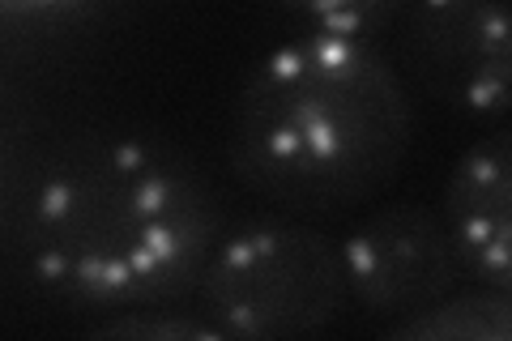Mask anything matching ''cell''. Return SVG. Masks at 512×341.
Segmentation results:
<instances>
[{
    "instance_id": "cell-1",
    "label": "cell",
    "mask_w": 512,
    "mask_h": 341,
    "mask_svg": "<svg viewBox=\"0 0 512 341\" xmlns=\"http://www.w3.org/2000/svg\"><path fill=\"white\" fill-rule=\"evenodd\" d=\"M222 214L197 167L150 137H86L30 192L35 282L77 312L158 307L197 286Z\"/></svg>"
},
{
    "instance_id": "cell-2",
    "label": "cell",
    "mask_w": 512,
    "mask_h": 341,
    "mask_svg": "<svg viewBox=\"0 0 512 341\" xmlns=\"http://www.w3.org/2000/svg\"><path fill=\"white\" fill-rule=\"evenodd\" d=\"M414 141L402 73L367 35L308 30L252 64L231 107V167L295 214L372 201Z\"/></svg>"
},
{
    "instance_id": "cell-3",
    "label": "cell",
    "mask_w": 512,
    "mask_h": 341,
    "mask_svg": "<svg viewBox=\"0 0 512 341\" xmlns=\"http://www.w3.org/2000/svg\"><path fill=\"white\" fill-rule=\"evenodd\" d=\"M192 290L218 337H316L350 307L338 243L291 218L222 231Z\"/></svg>"
},
{
    "instance_id": "cell-4",
    "label": "cell",
    "mask_w": 512,
    "mask_h": 341,
    "mask_svg": "<svg viewBox=\"0 0 512 341\" xmlns=\"http://www.w3.org/2000/svg\"><path fill=\"white\" fill-rule=\"evenodd\" d=\"M338 252L350 307L380 324L419 312L466 282L440 209L423 201H393L372 209L342 239Z\"/></svg>"
},
{
    "instance_id": "cell-5",
    "label": "cell",
    "mask_w": 512,
    "mask_h": 341,
    "mask_svg": "<svg viewBox=\"0 0 512 341\" xmlns=\"http://www.w3.org/2000/svg\"><path fill=\"white\" fill-rule=\"evenodd\" d=\"M402 52L410 77L470 120L508 116V9L504 0H406Z\"/></svg>"
},
{
    "instance_id": "cell-6",
    "label": "cell",
    "mask_w": 512,
    "mask_h": 341,
    "mask_svg": "<svg viewBox=\"0 0 512 341\" xmlns=\"http://www.w3.org/2000/svg\"><path fill=\"white\" fill-rule=\"evenodd\" d=\"M440 218L453 235L461 273L478 286L512 290V150L504 128L478 137L457 158Z\"/></svg>"
},
{
    "instance_id": "cell-7",
    "label": "cell",
    "mask_w": 512,
    "mask_h": 341,
    "mask_svg": "<svg viewBox=\"0 0 512 341\" xmlns=\"http://www.w3.org/2000/svg\"><path fill=\"white\" fill-rule=\"evenodd\" d=\"M389 337L410 341H508L512 337V290L466 286L448 290L436 303L384 324Z\"/></svg>"
},
{
    "instance_id": "cell-8",
    "label": "cell",
    "mask_w": 512,
    "mask_h": 341,
    "mask_svg": "<svg viewBox=\"0 0 512 341\" xmlns=\"http://www.w3.org/2000/svg\"><path fill=\"white\" fill-rule=\"evenodd\" d=\"M308 30L333 35H372L406 9V0H282Z\"/></svg>"
},
{
    "instance_id": "cell-9",
    "label": "cell",
    "mask_w": 512,
    "mask_h": 341,
    "mask_svg": "<svg viewBox=\"0 0 512 341\" xmlns=\"http://www.w3.org/2000/svg\"><path fill=\"white\" fill-rule=\"evenodd\" d=\"M103 337H218V329L201 312L180 316L171 307H124V312H107L94 324Z\"/></svg>"
},
{
    "instance_id": "cell-10",
    "label": "cell",
    "mask_w": 512,
    "mask_h": 341,
    "mask_svg": "<svg viewBox=\"0 0 512 341\" xmlns=\"http://www.w3.org/2000/svg\"><path fill=\"white\" fill-rule=\"evenodd\" d=\"M77 5H82V0H0V18H18V22L56 18V13H69Z\"/></svg>"
}]
</instances>
